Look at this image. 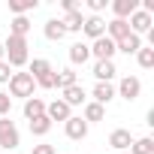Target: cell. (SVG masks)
Returning <instances> with one entry per match:
<instances>
[{"label":"cell","instance_id":"8","mask_svg":"<svg viewBox=\"0 0 154 154\" xmlns=\"http://www.w3.org/2000/svg\"><path fill=\"white\" fill-rule=\"evenodd\" d=\"M45 118L54 124V121H66V118H72V109L63 103V100H51V103H45Z\"/></svg>","mask_w":154,"mask_h":154},{"label":"cell","instance_id":"20","mask_svg":"<svg viewBox=\"0 0 154 154\" xmlns=\"http://www.w3.org/2000/svg\"><path fill=\"white\" fill-rule=\"evenodd\" d=\"M42 33H45V39H51V42H60V39L66 36V30H63L60 18H48V21H45V27H42Z\"/></svg>","mask_w":154,"mask_h":154},{"label":"cell","instance_id":"14","mask_svg":"<svg viewBox=\"0 0 154 154\" xmlns=\"http://www.w3.org/2000/svg\"><path fill=\"white\" fill-rule=\"evenodd\" d=\"M88 57H91L88 42H72V45H69V63H72V66H85Z\"/></svg>","mask_w":154,"mask_h":154},{"label":"cell","instance_id":"2","mask_svg":"<svg viewBox=\"0 0 154 154\" xmlns=\"http://www.w3.org/2000/svg\"><path fill=\"white\" fill-rule=\"evenodd\" d=\"M33 88H36V82H33L30 72H12V75H9V97H24V100H30V97H33Z\"/></svg>","mask_w":154,"mask_h":154},{"label":"cell","instance_id":"35","mask_svg":"<svg viewBox=\"0 0 154 154\" xmlns=\"http://www.w3.org/2000/svg\"><path fill=\"white\" fill-rule=\"evenodd\" d=\"M0 60H6V51H3V42H0Z\"/></svg>","mask_w":154,"mask_h":154},{"label":"cell","instance_id":"16","mask_svg":"<svg viewBox=\"0 0 154 154\" xmlns=\"http://www.w3.org/2000/svg\"><path fill=\"white\" fill-rule=\"evenodd\" d=\"M60 100L72 109V106H85V103H88V94H85V88H82V85H72V88H66V91H63V97H60Z\"/></svg>","mask_w":154,"mask_h":154},{"label":"cell","instance_id":"33","mask_svg":"<svg viewBox=\"0 0 154 154\" xmlns=\"http://www.w3.org/2000/svg\"><path fill=\"white\" fill-rule=\"evenodd\" d=\"M60 9H63V15H66V12H75V9H79V3H75V0H60Z\"/></svg>","mask_w":154,"mask_h":154},{"label":"cell","instance_id":"19","mask_svg":"<svg viewBox=\"0 0 154 154\" xmlns=\"http://www.w3.org/2000/svg\"><path fill=\"white\" fill-rule=\"evenodd\" d=\"M103 118H106V109H103L100 103H94V100H91V103H85V112H82V121H85L88 127H91V124H97V121H103Z\"/></svg>","mask_w":154,"mask_h":154},{"label":"cell","instance_id":"22","mask_svg":"<svg viewBox=\"0 0 154 154\" xmlns=\"http://www.w3.org/2000/svg\"><path fill=\"white\" fill-rule=\"evenodd\" d=\"M115 48H118V51H124V54H136V51L142 48V36L130 33V36H124L121 42H115Z\"/></svg>","mask_w":154,"mask_h":154},{"label":"cell","instance_id":"11","mask_svg":"<svg viewBox=\"0 0 154 154\" xmlns=\"http://www.w3.org/2000/svg\"><path fill=\"white\" fill-rule=\"evenodd\" d=\"M106 36H109L112 42H121L124 36H130V24L121 21V18H112V21L106 24Z\"/></svg>","mask_w":154,"mask_h":154},{"label":"cell","instance_id":"5","mask_svg":"<svg viewBox=\"0 0 154 154\" xmlns=\"http://www.w3.org/2000/svg\"><path fill=\"white\" fill-rule=\"evenodd\" d=\"M88 48H91V54H94L97 60H112V57L118 54V48H115V42H112L109 36H100V39H94Z\"/></svg>","mask_w":154,"mask_h":154},{"label":"cell","instance_id":"34","mask_svg":"<svg viewBox=\"0 0 154 154\" xmlns=\"http://www.w3.org/2000/svg\"><path fill=\"white\" fill-rule=\"evenodd\" d=\"M33 154H57L54 145H33Z\"/></svg>","mask_w":154,"mask_h":154},{"label":"cell","instance_id":"6","mask_svg":"<svg viewBox=\"0 0 154 154\" xmlns=\"http://www.w3.org/2000/svg\"><path fill=\"white\" fill-rule=\"evenodd\" d=\"M63 133H66V139L82 142V139L88 136V124L82 121V115H72V118H66V121H63Z\"/></svg>","mask_w":154,"mask_h":154},{"label":"cell","instance_id":"25","mask_svg":"<svg viewBox=\"0 0 154 154\" xmlns=\"http://www.w3.org/2000/svg\"><path fill=\"white\" fill-rule=\"evenodd\" d=\"M130 154H154V139H151V136L133 139V145H130Z\"/></svg>","mask_w":154,"mask_h":154},{"label":"cell","instance_id":"30","mask_svg":"<svg viewBox=\"0 0 154 154\" xmlns=\"http://www.w3.org/2000/svg\"><path fill=\"white\" fill-rule=\"evenodd\" d=\"M9 109H12V97L0 91V118H6V115H9Z\"/></svg>","mask_w":154,"mask_h":154},{"label":"cell","instance_id":"26","mask_svg":"<svg viewBox=\"0 0 154 154\" xmlns=\"http://www.w3.org/2000/svg\"><path fill=\"white\" fill-rule=\"evenodd\" d=\"M136 60H139L142 69H151V66H154V48H151V45H148V48L142 45V48L136 51Z\"/></svg>","mask_w":154,"mask_h":154},{"label":"cell","instance_id":"10","mask_svg":"<svg viewBox=\"0 0 154 154\" xmlns=\"http://www.w3.org/2000/svg\"><path fill=\"white\" fill-rule=\"evenodd\" d=\"M130 145H133V133H130V130L118 127V130H112V133H109V148L124 151V148H130Z\"/></svg>","mask_w":154,"mask_h":154},{"label":"cell","instance_id":"23","mask_svg":"<svg viewBox=\"0 0 154 154\" xmlns=\"http://www.w3.org/2000/svg\"><path fill=\"white\" fill-rule=\"evenodd\" d=\"M39 115H45V103H42L39 97L24 100V118H27V121H33V118H39Z\"/></svg>","mask_w":154,"mask_h":154},{"label":"cell","instance_id":"32","mask_svg":"<svg viewBox=\"0 0 154 154\" xmlns=\"http://www.w3.org/2000/svg\"><path fill=\"white\" fill-rule=\"evenodd\" d=\"M106 3H109V0H88V9L97 15V12H103V9H106Z\"/></svg>","mask_w":154,"mask_h":154},{"label":"cell","instance_id":"21","mask_svg":"<svg viewBox=\"0 0 154 154\" xmlns=\"http://www.w3.org/2000/svg\"><path fill=\"white\" fill-rule=\"evenodd\" d=\"M27 33H30V18L27 15H15L9 21V36H24L27 39Z\"/></svg>","mask_w":154,"mask_h":154},{"label":"cell","instance_id":"17","mask_svg":"<svg viewBox=\"0 0 154 154\" xmlns=\"http://www.w3.org/2000/svg\"><path fill=\"white\" fill-rule=\"evenodd\" d=\"M60 24H63V30H66V33H82V24H85V15H82V9L66 12V15L60 18Z\"/></svg>","mask_w":154,"mask_h":154},{"label":"cell","instance_id":"24","mask_svg":"<svg viewBox=\"0 0 154 154\" xmlns=\"http://www.w3.org/2000/svg\"><path fill=\"white\" fill-rule=\"evenodd\" d=\"M39 6V0H9V12L12 15H27Z\"/></svg>","mask_w":154,"mask_h":154},{"label":"cell","instance_id":"27","mask_svg":"<svg viewBox=\"0 0 154 154\" xmlns=\"http://www.w3.org/2000/svg\"><path fill=\"white\" fill-rule=\"evenodd\" d=\"M48 130H51V121H48L45 115H39V118L30 121V133H33V136H45Z\"/></svg>","mask_w":154,"mask_h":154},{"label":"cell","instance_id":"31","mask_svg":"<svg viewBox=\"0 0 154 154\" xmlns=\"http://www.w3.org/2000/svg\"><path fill=\"white\" fill-rule=\"evenodd\" d=\"M9 75H12V66H9L6 60H0V85H3V82H9Z\"/></svg>","mask_w":154,"mask_h":154},{"label":"cell","instance_id":"4","mask_svg":"<svg viewBox=\"0 0 154 154\" xmlns=\"http://www.w3.org/2000/svg\"><path fill=\"white\" fill-rule=\"evenodd\" d=\"M139 94H142V82L136 79V75H124V79L118 82V88H115V97H124L127 103L139 100Z\"/></svg>","mask_w":154,"mask_h":154},{"label":"cell","instance_id":"7","mask_svg":"<svg viewBox=\"0 0 154 154\" xmlns=\"http://www.w3.org/2000/svg\"><path fill=\"white\" fill-rule=\"evenodd\" d=\"M127 24H130V33H136V36H139V33L154 30V18H151L148 12H142V9H136V12L130 15V21H127Z\"/></svg>","mask_w":154,"mask_h":154},{"label":"cell","instance_id":"13","mask_svg":"<svg viewBox=\"0 0 154 154\" xmlns=\"http://www.w3.org/2000/svg\"><path fill=\"white\" fill-rule=\"evenodd\" d=\"M136 9H139V0H112V12H115V18H121V21H127Z\"/></svg>","mask_w":154,"mask_h":154},{"label":"cell","instance_id":"1","mask_svg":"<svg viewBox=\"0 0 154 154\" xmlns=\"http://www.w3.org/2000/svg\"><path fill=\"white\" fill-rule=\"evenodd\" d=\"M3 51H6V63H9V66H24V63L30 60V54H27V39H24V36H6Z\"/></svg>","mask_w":154,"mask_h":154},{"label":"cell","instance_id":"15","mask_svg":"<svg viewBox=\"0 0 154 154\" xmlns=\"http://www.w3.org/2000/svg\"><path fill=\"white\" fill-rule=\"evenodd\" d=\"M115 72H118V69H115V60H97V63H94V79H97V82H109V85H112Z\"/></svg>","mask_w":154,"mask_h":154},{"label":"cell","instance_id":"29","mask_svg":"<svg viewBox=\"0 0 154 154\" xmlns=\"http://www.w3.org/2000/svg\"><path fill=\"white\" fill-rule=\"evenodd\" d=\"M33 82H36V88L51 91V88H54V69H51V72H45V75H39V79H33Z\"/></svg>","mask_w":154,"mask_h":154},{"label":"cell","instance_id":"9","mask_svg":"<svg viewBox=\"0 0 154 154\" xmlns=\"http://www.w3.org/2000/svg\"><path fill=\"white\" fill-rule=\"evenodd\" d=\"M82 33H85L88 39H100V36H106V21H103L100 15H88L85 24H82Z\"/></svg>","mask_w":154,"mask_h":154},{"label":"cell","instance_id":"12","mask_svg":"<svg viewBox=\"0 0 154 154\" xmlns=\"http://www.w3.org/2000/svg\"><path fill=\"white\" fill-rule=\"evenodd\" d=\"M91 97H94V103H100V106L106 109V106H109V103L115 100V88H112L109 82H97V85H94V94H91Z\"/></svg>","mask_w":154,"mask_h":154},{"label":"cell","instance_id":"3","mask_svg":"<svg viewBox=\"0 0 154 154\" xmlns=\"http://www.w3.org/2000/svg\"><path fill=\"white\" fill-rule=\"evenodd\" d=\"M18 145H21V133H18L15 121H9V115L0 118V148L12 151V148H18Z\"/></svg>","mask_w":154,"mask_h":154},{"label":"cell","instance_id":"18","mask_svg":"<svg viewBox=\"0 0 154 154\" xmlns=\"http://www.w3.org/2000/svg\"><path fill=\"white\" fill-rule=\"evenodd\" d=\"M72 85H79V75H75V69H72V66H66V69L54 72V88L66 91V88H72Z\"/></svg>","mask_w":154,"mask_h":154},{"label":"cell","instance_id":"28","mask_svg":"<svg viewBox=\"0 0 154 154\" xmlns=\"http://www.w3.org/2000/svg\"><path fill=\"white\" fill-rule=\"evenodd\" d=\"M45 72H51V63H48L45 57H36V60L30 63V75H33V79H39V75H45Z\"/></svg>","mask_w":154,"mask_h":154}]
</instances>
